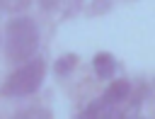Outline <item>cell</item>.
Listing matches in <instances>:
<instances>
[{"mask_svg": "<svg viewBox=\"0 0 155 119\" xmlns=\"http://www.w3.org/2000/svg\"><path fill=\"white\" fill-rule=\"evenodd\" d=\"M39 49V27L31 17H12L5 27V56L10 63H24L36 56Z\"/></svg>", "mask_w": 155, "mask_h": 119, "instance_id": "6da1fadb", "label": "cell"}, {"mask_svg": "<svg viewBox=\"0 0 155 119\" xmlns=\"http://www.w3.org/2000/svg\"><path fill=\"white\" fill-rule=\"evenodd\" d=\"M44 75H46V63H44V58L31 56L29 61L19 63V66L5 78V83L0 85V95H2V97H24V95H31V92H36V90L41 87Z\"/></svg>", "mask_w": 155, "mask_h": 119, "instance_id": "7a4b0ae2", "label": "cell"}, {"mask_svg": "<svg viewBox=\"0 0 155 119\" xmlns=\"http://www.w3.org/2000/svg\"><path fill=\"white\" fill-rule=\"evenodd\" d=\"M131 83L128 80H124V78H119V80H111L109 85H107V90L102 92V100L107 102V104H111V107H116V109H121V114L126 117V112H124V107H126V102H128V97H131Z\"/></svg>", "mask_w": 155, "mask_h": 119, "instance_id": "3957f363", "label": "cell"}, {"mask_svg": "<svg viewBox=\"0 0 155 119\" xmlns=\"http://www.w3.org/2000/svg\"><path fill=\"white\" fill-rule=\"evenodd\" d=\"M92 66H94V73H97L99 78H111V75L116 73V61H114V56H111V53H104V51L94 56Z\"/></svg>", "mask_w": 155, "mask_h": 119, "instance_id": "277c9868", "label": "cell"}, {"mask_svg": "<svg viewBox=\"0 0 155 119\" xmlns=\"http://www.w3.org/2000/svg\"><path fill=\"white\" fill-rule=\"evenodd\" d=\"M75 63H78V56H75V53H65V56H61V58L53 63V73L63 78V75H68V73L75 68Z\"/></svg>", "mask_w": 155, "mask_h": 119, "instance_id": "5b68a950", "label": "cell"}, {"mask_svg": "<svg viewBox=\"0 0 155 119\" xmlns=\"http://www.w3.org/2000/svg\"><path fill=\"white\" fill-rule=\"evenodd\" d=\"M31 0H0V10L2 12H22L24 7H29Z\"/></svg>", "mask_w": 155, "mask_h": 119, "instance_id": "8992f818", "label": "cell"}, {"mask_svg": "<svg viewBox=\"0 0 155 119\" xmlns=\"http://www.w3.org/2000/svg\"><path fill=\"white\" fill-rule=\"evenodd\" d=\"M15 117H17V119H29V117H31V119H36V117H39V119H48L51 112H48V109H39V107H34V109H22V112H17Z\"/></svg>", "mask_w": 155, "mask_h": 119, "instance_id": "52a82bcc", "label": "cell"}, {"mask_svg": "<svg viewBox=\"0 0 155 119\" xmlns=\"http://www.w3.org/2000/svg\"><path fill=\"white\" fill-rule=\"evenodd\" d=\"M63 0H39V5H41V10H56L58 5H61Z\"/></svg>", "mask_w": 155, "mask_h": 119, "instance_id": "ba28073f", "label": "cell"}]
</instances>
